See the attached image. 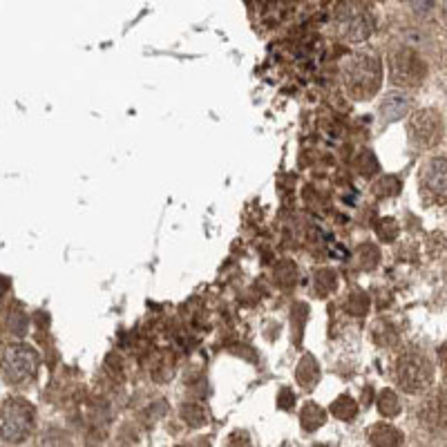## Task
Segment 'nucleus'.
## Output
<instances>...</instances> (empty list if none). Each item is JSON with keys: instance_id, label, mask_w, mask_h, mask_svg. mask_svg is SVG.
<instances>
[{"instance_id": "a211bd4d", "label": "nucleus", "mask_w": 447, "mask_h": 447, "mask_svg": "<svg viewBox=\"0 0 447 447\" xmlns=\"http://www.w3.org/2000/svg\"><path fill=\"white\" fill-rule=\"evenodd\" d=\"M374 340H376L378 345L389 347V345H396V342H398V333H396V329H394L391 325H387V322H378V325L374 327Z\"/></svg>"}, {"instance_id": "aec40b11", "label": "nucleus", "mask_w": 447, "mask_h": 447, "mask_svg": "<svg viewBox=\"0 0 447 447\" xmlns=\"http://www.w3.org/2000/svg\"><path fill=\"white\" fill-rule=\"evenodd\" d=\"M275 280H278V284H282V286H291V284L298 280V268H295L291 262H282V264L275 268Z\"/></svg>"}, {"instance_id": "20e7f679", "label": "nucleus", "mask_w": 447, "mask_h": 447, "mask_svg": "<svg viewBox=\"0 0 447 447\" xmlns=\"http://www.w3.org/2000/svg\"><path fill=\"white\" fill-rule=\"evenodd\" d=\"M396 380L407 394H421L432 385L434 367L429 358L419 354V351H405L396 360Z\"/></svg>"}, {"instance_id": "0eeeda50", "label": "nucleus", "mask_w": 447, "mask_h": 447, "mask_svg": "<svg viewBox=\"0 0 447 447\" xmlns=\"http://www.w3.org/2000/svg\"><path fill=\"white\" fill-rule=\"evenodd\" d=\"M38 354L27 345H9L3 354V374L9 382H27L38 372Z\"/></svg>"}, {"instance_id": "7ed1b4c3", "label": "nucleus", "mask_w": 447, "mask_h": 447, "mask_svg": "<svg viewBox=\"0 0 447 447\" xmlns=\"http://www.w3.org/2000/svg\"><path fill=\"white\" fill-rule=\"evenodd\" d=\"M36 423V414L23 398H11L0 407V438L5 443H23Z\"/></svg>"}, {"instance_id": "393cba45", "label": "nucleus", "mask_w": 447, "mask_h": 447, "mask_svg": "<svg viewBox=\"0 0 447 447\" xmlns=\"http://www.w3.org/2000/svg\"><path fill=\"white\" fill-rule=\"evenodd\" d=\"M434 5H436V0H409V7L414 9V14H416V16L432 14Z\"/></svg>"}, {"instance_id": "bb28decb", "label": "nucleus", "mask_w": 447, "mask_h": 447, "mask_svg": "<svg viewBox=\"0 0 447 447\" xmlns=\"http://www.w3.org/2000/svg\"><path fill=\"white\" fill-rule=\"evenodd\" d=\"M438 356H441V364L445 367V372H447V342L441 347V354Z\"/></svg>"}, {"instance_id": "dca6fc26", "label": "nucleus", "mask_w": 447, "mask_h": 447, "mask_svg": "<svg viewBox=\"0 0 447 447\" xmlns=\"http://www.w3.org/2000/svg\"><path fill=\"white\" fill-rule=\"evenodd\" d=\"M380 262V251L374 246V244H362L358 251H356V264L362 268V270H372L376 268Z\"/></svg>"}, {"instance_id": "f03ea898", "label": "nucleus", "mask_w": 447, "mask_h": 447, "mask_svg": "<svg viewBox=\"0 0 447 447\" xmlns=\"http://www.w3.org/2000/svg\"><path fill=\"white\" fill-rule=\"evenodd\" d=\"M338 36L349 43H362L374 31V16L362 0H340L333 11Z\"/></svg>"}, {"instance_id": "cd10ccee", "label": "nucleus", "mask_w": 447, "mask_h": 447, "mask_svg": "<svg viewBox=\"0 0 447 447\" xmlns=\"http://www.w3.org/2000/svg\"><path fill=\"white\" fill-rule=\"evenodd\" d=\"M443 19H445V23H447V3L443 5Z\"/></svg>"}, {"instance_id": "423d86ee", "label": "nucleus", "mask_w": 447, "mask_h": 447, "mask_svg": "<svg viewBox=\"0 0 447 447\" xmlns=\"http://www.w3.org/2000/svg\"><path fill=\"white\" fill-rule=\"evenodd\" d=\"M407 137L416 148H434L443 139V121L441 115L432 107L414 112L407 121Z\"/></svg>"}, {"instance_id": "9d476101", "label": "nucleus", "mask_w": 447, "mask_h": 447, "mask_svg": "<svg viewBox=\"0 0 447 447\" xmlns=\"http://www.w3.org/2000/svg\"><path fill=\"white\" fill-rule=\"evenodd\" d=\"M409 112V99L403 92H389L385 101L380 103V121L382 123H394L401 121Z\"/></svg>"}, {"instance_id": "f8f14e48", "label": "nucleus", "mask_w": 447, "mask_h": 447, "mask_svg": "<svg viewBox=\"0 0 447 447\" xmlns=\"http://www.w3.org/2000/svg\"><path fill=\"white\" fill-rule=\"evenodd\" d=\"M317 376H320V369H317V362L313 356H305L300 360L298 369H295V378L302 382L305 387H313V382H317Z\"/></svg>"}, {"instance_id": "4468645a", "label": "nucleus", "mask_w": 447, "mask_h": 447, "mask_svg": "<svg viewBox=\"0 0 447 447\" xmlns=\"http://www.w3.org/2000/svg\"><path fill=\"white\" fill-rule=\"evenodd\" d=\"M358 414V405L351 396H338L335 403L331 405V416H335L338 421H351Z\"/></svg>"}, {"instance_id": "f3484780", "label": "nucleus", "mask_w": 447, "mask_h": 447, "mask_svg": "<svg viewBox=\"0 0 447 447\" xmlns=\"http://www.w3.org/2000/svg\"><path fill=\"white\" fill-rule=\"evenodd\" d=\"M401 188H403L401 179L394 177V174H385V177L374 186V193L378 197H394V195L401 193Z\"/></svg>"}, {"instance_id": "b1692460", "label": "nucleus", "mask_w": 447, "mask_h": 447, "mask_svg": "<svg viewBox=\"0 0 447 447\" xmlns=\"http://www.w3.org/2000/svg\"><path fill=\"white\" fill-rule=\"evenodd\" d=\"M182 414H184V419H186V423H190V425H204L206 423V414L199 409V407H195V405H188V407H184L182 409Z\"/></svg>"}, {"instance_id": "6e6552de", "label": "nucleus", "mask_w": 447, "mask_h": 447, "mask_svg": "<svg viewBox=\"0 0 447 447\" xmlns=\"http://www.w3.org/2000/svg\"><path fill=\"white\" fill-rule=\"evenodd\" d=\"M421 193L427 204H447V159H432L421 172Z\"/></svg>"}, {"instance_id": "412c9836", "label": "nucleus", "mask_w": 447, "mask_h": 447, "mask_svg": "<svg viewBox=\"0 0 447 447\" xmlns=\"http://www.w3.org/2000/svg\"><path fill=\"white\" fill-rule=\"evenodd\" d=\"M335 286V273L333 270H320V273H317V278H315V291H317V295H327L331 289Z\"/></svg>"}, {"instance_id": "1a4fd4ad", "label": "nucleus", "mask_w": 447, "mask_h": 447, "mask_svg": "<svg viewBox=\"0 0 447 447\" xmlns=\"http://www.w3.org/2000/svg\"><path fill=\"white\" fill-rule=\"evenodd\" d=\"M421 423L429 432H445L447 429V391H436L427 396L419 409Z\"/></svg>"}, {"instance_id": "6ab92c4d", "label": "nucleus", "mask_w": 447, "mask_h": 447, "mask_svg": "<svg viewBox=\"0 0 447 447\" xmlns=\"http://www.w3.org/2000/svg\"><path fill=\"white\" fill-rule=\"evenodd\" d=\"M356 168L360 170L362 177H372V174L378 172V159L374 157L372 150H362L360 157H358V162H356Z\"/></svg>"}, {"instance_id": "39448f33", "label": "nucleus", "mask_w": 447, "mask_h": 447, "mask_svg": "<svg viewBox=\"0 0 447 447\" xmlns=\"http://www.w3.org/2000/svg\"><path fill=\"white\" fill-rule=\"evenodd\" d=\"M387 70H389V81L398 88H419L427 76L425 61L411 47L403 45L396 47L389 54Z\"/></svg>"}, {"instance_id": "4be33fe9", "label": "nucleus", "mask_w": 447, "mask_h": 447, "mask_svg": "<svg viewBox=\"0 0 447 447\" xmlns=\"http://www.w3.org/2000/svg\"><path fill=\"white\" fill-rule=\"evenodd\" d=\"M378 235L380 239H385V242H394L396 235H398V224L394 219H380L378 221Z\"/></svg>"}, {"instance_id": "5701e85b", "label": "nucleus", "mask_w": 447, "mask_h": 447, "mask_svg": "<svg viewBox=\"0 0 447 447\" xmlns=\"http://www.w3.org/2000/svg\"><path fill=\"white\" fill-rule=\"evenodd\" d=\"M347 309L351 311V315H362L367 309H369V298L362 295V293H356L354 298H349Z\"/></svg>"}, {"instance_id": "2eb2a0df", "label": "nucleus", "mask_w": 447, "mask_h": 447, "mask_svg": "<svg viewBox=\"0 0 447 447\" xmlns=\"http://www.w3.org/2000/svg\"><path fill=\"white\" fill-rule=\"evenodd\" d=\"M378 409L385 419H396L401 414V403H398V396L391 389H382L378 396Z\"/></svg>"}, {"instance_id": "9b49d317", "label": "nucleus", "mask_w": 447, "mask_h": 447, "mask_svg": "<svg viewBox=\"0 0 447 447\" xmlns=\"http://www.w3.org/2000/svg\"><path fill=\"white\" fill-rule=\"evenodd\" d=\"M367 438H369L372 445H382V447H396V445L403 443V434L398 432L394 425H387V423L369 427Z\"/></svg>"}, {"instance_id": "f257e3e1", "label": "nucleus", "mask_w": 447, "mask_h": 447, "mask_svg": "<svg viewBox=\"0 0 447 447\" xmlns=\"http://www.w3.org/2000/svg\"><path fill=\"white\" fill-rule=\"evenodd\" d=\"M340 81L349 99L369 101L382 85V63L369 52L351 54L340 68Z\"/></svg>"}, {"instance_id": "ddd939ff", "label": "nucleus", "mask_w": 447, "mask_h": 447, "mask_svg": "<svg viewBox=\"0 0 447 447\" xmlns=\"http://www.w3.org/2000/svg\"><path fill=\"white\" fill-rule=\"evenodd\" d=\"M325 421H327L325 409H322V407H317V405H313V403L307 405L305 409L300 411V423H302V427L307 429V432H313V429L322 427Z\"/></svg>"}, {"instance_id": "a878e982", "label": "nucleus", "mask_w": 447, "mask_h": 447, "mask_svg": "<svg viewBox=\"0 0 447 447\" xmlns=\"http://www.w3.org/2000/svg\"><path fill=\"white\" fill-rule=\"evenodd\" d=\"M280 396L284 398V401H289V398H291V391H289V389H282V391H280ZM280 407H284V409H289L291 405H289V403H280Z\"/></svg>"}]
</instances>
